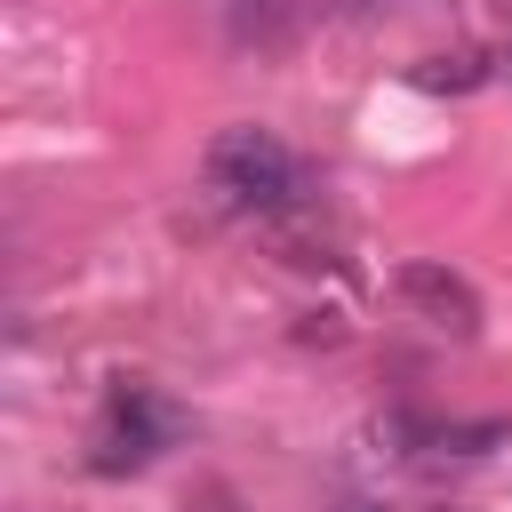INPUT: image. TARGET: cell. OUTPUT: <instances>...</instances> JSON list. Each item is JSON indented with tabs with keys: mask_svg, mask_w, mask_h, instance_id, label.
Wrapping results in <instances>:
<instances>
[{
	"mask_svg": "<svg viewBox=\"0 0 512 512\" xmlns=\"http://www.w3.org/2000/svg\"><path fill=\"white\" fill-rule=\"evenodd\" d=\"M176 440H184V408H176V400H160L152 384H112L80 464H88L96 480H128V472L160 464Z\"/></svg>",
	"mask_w": 512,
	"mask_h": 512,
	"instance_id": "cell-2",
	"label": "cell"
},
{
	"mask_svg": "<svg viewBox=\"0 0 512 512\" xmlns=\"http://www.w3.org/2000/svg\"><path fill=\"white\" fill-rule=\"evenodd\" d=\"M392 288H400V304H408L416 320H432L440 336H456V344L480 336V296H472L464 272H448V264H432V256H408V264L392 272Z\"/></svg>",
	"mask_w": 512,
	"mask_h": 512,
	"instance_id": "cell-3",
	"label": "cell"
},
{
	"mask_svg": "<svg viewBox=\"0 0 512 512\" xmlns=\"http://www.w3.org/2000/svg\"><path fill=\"white\" fill-rule=\"evenodd\" d=\"M504 72H512V56H504Z\"/></svg>",
	"mask_w": 512,
	"mask_h": 512,
	"instance_id": "cell-8",
	"label": "cell"
},
{
	"mask_svg": "<svg viewBox=\"0 0 512 512\" xmlns=\"http://www.w3.org/2000/svg\"><path fill=\"white\" fill-rule=\"evenodd\" d=\"M320 16H344V24H384V16H408L424 0H312Z\"/></svg>",
	"mask_w": 512,
	"mask_h": 512,
	"instance_id": "cell-6",
	"label": "cell"
},
{
	"mask_svg": "<svg viewBox=\"0 0 512 512\" xmlns=\"http://www.w3.org/2000/svg\"><path fill=\"white\" fill-rule=\"evenodd\" d=\"M216 8H224V40L240 56H288L312 16V0H216Z\"/></svg>",
	"mask_w": 512,
	"mask_h": 512,
	"instance_id": "cell-4",
	"label": "cell"
},
{
	"mask_svg": "<svg viewBox=\"0 0 512 512\" xmlns=\"http://www.w3.org/2000/svg\"><path fill=\"white\" fill-rule=\"evenodd\" d=\"M184 512H240V496H232V488H200Z\"/></svg>",
	"mask_w": 512,
	"mask_h": 512,
	"instance_id": "cell-7",
	"label": "cell"
},
{
	"mask_svg": "<svg viewBox=\"0 0 512 512\" xmlns=\"http://www.w3.org/2000/svg\"><path fill=\"white\" fill-rule=\"evenodd\" d=\"M200 176H208V200H216V208L256 216V224H296V216H312V192H320L312 168H304L272 128H256V120L216 128Z\"/></svg>",
	"mask_w": 512,
	"mask_h": 512,
	"instance_id": "cell-1",
	"label": "cell"
},
{
	"mask_svg": "<svg viewBox=\"0 0 512 512\" xmlns=\"http://www.w3.org/2000/svg\"><path fill=\"white\" fill-rule=\"evenodd\" d=\"M408 80H416L424 96H472V88L496 80V56H488V48H432Z\"/></svg>",
	"mask_w": 512,
	"mask_h": 512,
	"instance_id": "cell-5",
	"label": "cell"
}]
</instances>
